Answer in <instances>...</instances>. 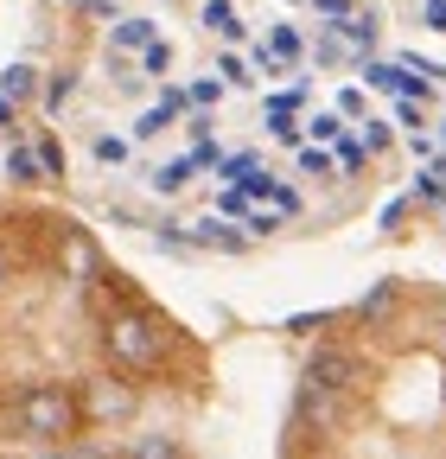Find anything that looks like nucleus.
Segmentation results:
<instances>
[{
  "label": "nucleus",
  "instance_id": "f257e3e1",
  "mask_svg": "<svg viewBox=\"0 0 446 459\" xmlns=\"http://www.w3.org/2000/svg\"><path fill=\"white\" fill-rule=\"evenodd\" d=\"M77 198L192 255L446 179V0H102L64 83Z\"/></svg>",
  "mask_w": 446,
  "mask_h": 459
},
{
  "label": "nucleus",
  "instance_id": "f03ea898",
  "mask_svg": "<svg viewBox=\"0 0 446 459\" xmlns=\"http://www.w3.org/2000/svg\"><path fill=\"white\" fill-rule=\"evenodd\" d=\"M217 402L210 344L51 198H0V446H77Z\"/></svg>",
  "mask_w": 446,
  "mask_h": 459
},
{
  "label": "nucleus",
  "instance_id": "20e7f679",
  "mask_svg": "<svg viewBox=\"0 0 446 459\" xmlns=\"http://www.w3.org/2000/svg\"><path fill=\"white\" fill-rule=\"evenodd\" d=\"M0 459H204L185 434H159V428H134V434H108V440H77V446H0Z\"/></svg>",
  "mask_w": 446,
  "mask_h": 459
},
{
  "label": "nucleus",
  "instance_id": "7ed1b4c3",
  "mask_svg": "<svg viewBox=\"0 0 446 459\" xmlns=\"http://www.w3.org/2000/svg\"><path fill=\"white\" fill-rule=\"evenodd\" d=\"M274 459H446V281L382 274L313 319Z\"/></svg>",
  "mask_w": 446,
  "mask_h": 459
}]
</instances>
